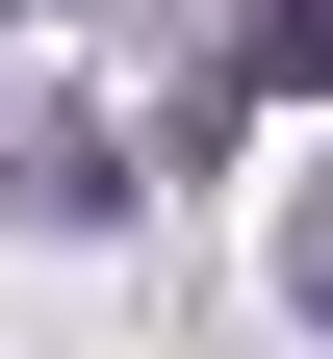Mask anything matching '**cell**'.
Returning <instances> with one entry per match:
<instances>
[{
	"instance_id": "7a4b0ae2",
	"label": "cell",
	"mask_w": 333,
	"mask_h": 359,
	"mask_svg": "<svg viewBox=\"0 0 333 359\" xmlns=\"http://www.w3.org/2000/svg\"><path fill=\"white\" fill-rule=\"evenodd\" d=\"M282 308H308V334H333V180H308V205H282Z\"/></svg>"
},
{
	"instance_id": "6da1fadb",
	"label": "cell",
	"mask_w": 333,
	"mask_h": 359,
	"mask_svg": "<svg viewBox=\"0 0 333 359\" xmlns=\"http://www.w3.org/2000/svg\"><path fill=\"white\" fill-rule=\"evenodd\" d=\"M231 77H257V103H333V0H257V52H231Z\"/></svg>"
}]
</instances>
